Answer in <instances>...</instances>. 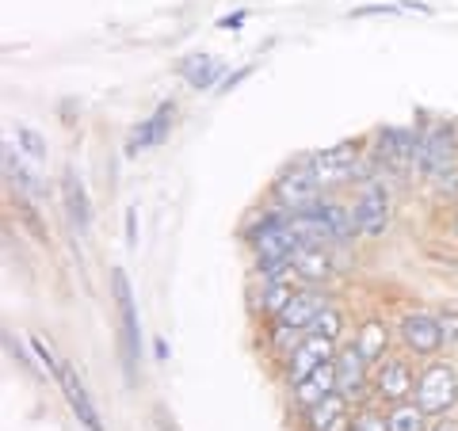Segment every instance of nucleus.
I'll return each mask as SVG.
<instances>
[{"mask_svg": "<svg viewBox=\"0 0 458 431\" xmlns=\"http://www.w3.org/2000/svg\"><path fill=\"white\" fill-rule=\"evenodd\" d=\"M252 77V65H245V69H237V73H229L225 80H222V92H229V89H237L241 80H249Z\"/></svg>", "mask_w": 458, "mask_h": 431, "instance_id": "obj_34", "label": "nucleus"}, {"mask_svg": "<svg viewBox=\"0 0 458 431\" xmlns=\"http://www.w3.org/2000/svg\"><path fill=\"white\" fill-rule=\"evenodd\" d=\"M428 431H458V420L447 412V416H432V424H428Z\"/></svg>", "mask_w": 458, "mask_h": 431, "instance_id": "obj_33", "label": "nucleus"}, {"mask_svg": "<svg viewBox=\"0 0 458 431\" xmlns=\"http://www.w3.org/2000/svg\"><path fill=\"white\" fill-rule=\"evenodd\" d=\"M344 325H348V321H344V313H340V306H328V309L321 313V317H318V321H313V325H310V333H318V336H325V340H333V343H340V340H344Z\"/></svg>", "mask_w": 458, "mask_h": 431, "instance_id": "obj_26", "label": "nucleus"}, {"mask_svg": "<svg viewBox=\"0 0 458 431\" xmlns=\"http://www.w3.org/2000/svg\"><path fill=\"white\" fill-rule=\"evenodd\" d=\"M318 214L325 218V225L333 229L336 249H348V244L360 237V225H355V210H352V203H344L340 195H325L321 203H318Z\"/></svg>", "mask_w": 458, "mask_h": 431, "instance_id": "obj_21", "label": "nucleus"}, {"mask_svg": "<svg viewBox=\"0 0 458 431\" xmlns=\"http://www.w3.org/2000/svg\"><path fill=\"white\" fill-rule=\"evenodd\" d=\"M394 333H397L401 351L412 355V359H436L443 348H447L439 317L432 309H405L401 321L394 325Z\"/></svg>", "mask_w": 458, "mask_h": 431, "instance_id": "obj_8", "label": "nucleus"}, {"mask_svg": "<svg viewBox=\"0 0 458 431\" xmlns=\"http://www.w3.org/2000/svg\"><path fill=\"white\" fill-rule=\"evenodd\" d=\"M432 416H428L417 401H397V405H386V427L390 431H428Z\"/></svg>", "mask_w": 458, "mask_h": 431, "instance_id": "obj_24", "label": "nucleus"}, {"mask_svg": "<svg viewBox=\"0 0 458 431\" xmlns=\"http://www.w3.org/2000/svg\"><path fill=\"white\" fill-rule=\"evenodd\" d=\"M352 210H355V225H360V237L363 241H382L394 225V191H390V180L375 176L355 188L352 199Z\"/></svg>", "mask_w": 458, "mask_h": 431, "instance_id": "obj_5", "label": "nucleus"}, {"mask_svg": "<svg viewBox=\"0 0 458 431\" xmlns=\"http://www.w3.org/2000/svg\"><path fill=\"white\" fill-rule=\"evenodd\" d=\"M153 355L165 363V359H168V343H165V340H157V343H153Z\"/></svg>", "mask_w": 458, "mask_h": 431, "instance_id": "obj_35", "label": "nucleus"}, {"mask_svg": "<svg viewBox=\"0 0 458 431\" xmlns=\"http://www.w3.org/2000/svg\"><path fill=\"white\" fill-rule=\"evenodd\" d=\"M286 390H291V409L294 412L313 409L321 397L336 393V359H328V363H321L313 375H306L302 382H294V385H286Z\"/></svg>", "mask_w": 458, "mask_h": 431, "instance_id": "obj_18", "label": "nucleus"}, {"mask_svg": "<svg viewBox=\"0 0 458 431\" xmlns=\"http://www.w3.org/2000/svg\"><path fill=\"white\" fill-rule=\"evenodd\" d=\"M62 199H65V214H69L73 233L89 237V229H92V203H89V188H84V180L77 176L73 168H65V176H62Z\"/></svg>", "mask_w": 458, "mask_h": 431, "instance_id": "obj_20", "label": "nucleus"}, {"mask_svg": "<svg viewBox=\"0 0 458 431\" xmlns=\"http://www.w3.org/2000/svg\"><path fill=\"white\" fill-rule=\"evenodd\" d=\"M367 153H370V161H375L378 176H386V180L417 176V156H420L417 123L412 126H394V123L375 126L370 138H367Z\"/></svg>", "mask_w": 458, "mask_h": 431, "instance_id": "obj_2", "label": "nucleus"}, {"mask_svg": "<svg viewBox=\"0 0 458 431\" xmlns=\"http://www.w3.org/2000/svg\"><path fill=\"white\" fill-rule=\"evenodd\" d=\"M172 119H176V104L165 99V104L149 114V119H141L134 131H131V138H126V156H138V153H146V149L165 146L168 134H172Z\"/></svg>", "mask_w": 458, "mask_h": 431, "instance_id": "obj_14", "label": "nucleus"}, {"mask_svg": "<svg viewBox=\"0 0 458 431\" xmlns=\"http://www.w3.org/2000/svg\"><path fill=\"white\" fill-rule=\"evenodd\" d=\"M352 431H390L386 427V405L370 401V405H360L352 416Z\"/></svg>", "mask_w": 458, "mask_h": 431, "instance_id": "obj_25", "label": "nucleus"}, {"mask_svg": "<svg viewBox=\"0 0 458 431\" xmlns=\"http://www.w3.org/2000/svg\"><path fill=\"white\" fill-rule=\"evenodd\" d=\"M428 191H432L436 203H443V207H458V168L443 172L439 180H432V183H428Z\"/></svg>", "mask_w": 458, "mask_h": 431, "instance_id": "obj_28", "label": "nucleus"}, {"mask_svg": "<svg viewBox=\"0 0 458 431\" xmlns=\"http://www.w3.org/2000/svg\"><path fill=\"white\" fill-rule=\"evenodd\" d=\"M420 156H417V180L432 183L443 172L458 168V123L454 119H428L420 114Z\"/></svg>", "mask_w": 458, "mask_h": 431, "instance_id": "obj_3", "label": "nucleus"}, {"mask_svg": "<svg viewBox=\"0 0 458 431\" xmlns=\"http://www.w3.org/2000/svg\"><path fill=\"white\" fill-rule=\"evenodd\" d=\"M328 191L321 188V180L313 176V168L306 165V156H298L294 165H286L276 180H271V188H267V199L276 207L283 210H291V214H302V210H313L321 203Z\"/></svg>", "mask_w": 458, "mask_h": 431, "instance_id": "obj_6", "label": "nucleus"}, {"mask_svg": "<svg viewBox=\"0 0 458 431\" xmlns=\"http://www.w3.org/2000/svg\"><path fill=\"white\" fill-rule=\"evenodd\" d=\"M16 141H20V149L31 156V161H47V138H42L35 126H27V123H16Z\"/></svg>", "mask_w": 458, "mask_h": 431, "instance_id": "obj_27", "label": "nucleus"}, {"mask_svg": "<svg viewBox=\"0 0 458 431\" xmlns=\"http://www.w3.org/2000/svg\"><path fill=\"white\" fill-rule=\"evenodd\" d=\"M54 382L62 385V393H65L69 409H73V416H77V424H81V427L104 431L99 409L92 405V397H89V390H84V382H81V375H77V367H73V363H62V370H57V378H54Z\"/></svg>", "mask_w": 458, "mask_h": 431, "instance_id": "obj_17", "label": "nucleus"}, {"mask_svg": "<svg viewBox=\"0 0 458 431\" xmlns=\"http://www.w3.org/2000/svg\"><path fill=\"white\" fill-rule=\"evenodd\" d=\"M370 378H375V367H370L352 343H344V348L336 351V393L348 397L355 409L370 405V401H375V385H370Z\"/></svg>", "mask_w": 458, "mask_h": 431, "instance_id": "obj_10", "label": "nucleus"}, {"mask_svg": "<svg viewBox=\"0 0 458 431\" xmlns=\"http://www.w3.org/2000/svg\"><path fill=\"white\" fill-rule=\"evenodd\" d=\"M294 283L298 286H333L336 283V249L328 244H302L294 252Z\"/></svg>", "mask_w": 458, "mask_h": 431, "instance_id": "obj_12", "label": "nucleus"}, {"mask_svg": "<svg viewBox=\"0 0 458 431\" xmlns=\"http://www.w3.org/2000/svg\"><path fill=\"white\" fill-rule=\"evenodd\" d=\"M310 336V328H298V325H286V321H264L260 325V351L267 355V363H283V359H291L294 348Z\"/></svg>", "mask_w": 458, "mask_h": 431, "instance_id": "obj_19", "label": "nucleus"}, {"mask_svg": "<svg viewBox=\"0 0 458 431\" xmlns=\"http://www.w3.org/2000/svg\"><path fill=\"white\" fill-rule=\"evenodd\" d=\"M401 12L405 8H401V0H397V4H360V8H352L348 16L352 20H367V16H401Z\"/></svg>", "mask_w": 458, "mask_h": 431, "instance_id": "obj_30", "label": "nucleus"}, {"mask_svg": "<svg viewBox=\"0 0 458 431\" xmlns=\"http://www.w3.org/2000/svg\"><path fill=\"white\" fill-rule=\"evenodd\" d=\"M111 298L119 309V343H123V367H126V382H138V355H141V321H138V301L131 291L123 267H111Z\"/></svg>", "mask_w": 458, "mask_h": 431, "instance_id": "obj_7", "label": "nucleus"}, {"mask_svg": "<svg viewBox=\"0 0 458 431\" xmlns=\"http://www.w3.org/2000/svg\"><path fill=\"white\" fill-rule=\"evenodd\" d=\"M355 405L344 393L321 397L313 409L298 412V431H352Z\"/></svg>", "mask_w": 458, "mask_h": 431, "instance_id": "obj_13", "label": "nucleus"}, {"mask_svg": "<svg viewBox=\"0 0 458 431\" xmlns=\"http://www.w3.org/2000/svg\"><path fill=\"white\" fill-rule=\"evenodd\" d=\"M328 306H336V298H333L328 286H298V291L291 294V301H286V309L279 313V321L298 325V328H310Z\"/></svg>", "mask_w": 458, "mask_h": 431, "instance_id": "obj_15", "label": "nucleus"}, {"mask_svg": "<svg viewBox=\"0 0 458 431\" xmlns=\"http://www.w3.org/2000/svg\"><path fill=\"white\" fill-rule=\"evenodd\" d=\"M336 351H340V343L325 340V336H318V333H310V336L294 348V355H291V359H283V363H279V382H283V385L302 382V378H306V375H313V370H318L321 363H328V359H336Z\"/></svg>", "mask_w": 458, "mask_h": 431, "instance_id": "obj_11", "label": "nucleus"}, {"mask_svg": "<svg viewBox=\"0 0 458 431\" xmlns=\"http://www.w3.org/2000/svg\"><path fill=\"white\" fill-rule=\"evenodd\" d=\"M454 229H458V222H454Z\"/></svg>", "mask_w": 458, "mask_h": 431, "instance_id": "obj_36", "label": "nucleus"}, {"mask_svg": "<svg viewBox=\"0 0 458 431\" xmlns=\"http://www.w3.org/2000/svg\"><path fill=\"white\" fill-rule=\"evenodd\" d=\"M417 375L420 367H412V355H386L382 363H375V378H370V385H375V401L378 405H397V401H409L412 390H417Z\"/></svg>", "mask_w": 458, "mask_h": 431, "instance_id": "obj_9", "label": "nucleus"}, {"mask_svg": "<svg viewBox=\"0 0 458 431\" xmlns=\"http://www.w3.org/2000/svg\"><path fill=\"white\" fill-rule=\"evenodd\" d=\"M294 291H298L294 279H286V283H260V291H252V313L260 321H276L279 313L286 309V301H291Z\"/></svg>", "mask_w": 458, "mask_h": 431, "instance_id": "obj_23", "label": "nucleus"}, {"mask_svg": "<svg viewBox=\"0 0 458 431\" xmlns=\"http://www.w3.org/2000/svg\"><path fill=\"white\" fill-rule=\"evenodd\" d=\"M245 20H249V12H233V16H222L218 27H222V31H241V27H245Z\"/></svg>", "mask_w": 458, "mask_h": 431, "instance_id": "obj_32", "label": "nucleus"}, {"mask_svg": "<svg viewBox=\"0 0 458 431\" xmlns=\"http://www.w3.org/2000/svg\"><path fill=\"white\" fill-rule=\"evenodd\" d=\"M306 165L313 168V176L321 180V188L328 195H336L344 188H360V183L378 176V168L370 161L363 141H336V146L313 149V153H306Z\"/></svg>", "mask_w": 458, "mask_h": 431, "instance_id": "obj_1", "label": "nucleus"}, {"mask_svg": "<svg viewBox=\"0 0 458 431\" xmlns=\"http://www.w3.org/2000/svg\"><path fill=\"white\" fill-rule=\"evenodd\" d=\"M176 73L183 77V84H188V89L207 92V89H214V84L222 80L225 65H222L214 54H191V57H183V62L176 65Z\"/></svg>", "mask_w": 458, "mask_h": 431, "instance_id": "obj_22", "label": "nucleus"}, {"mask_svg": "<svg viewBox=\"0 0 458 431\" xmlns=\"http://www.w3.org/2000/svg\"><path fill=\"white\" fill-rule=\"evenodd\" d=\"M412 401H417L428 416H447L458 409V367L451 359H439V355L424 359Z\"/></svg>", "mask_w": 458, "mask_h": 431, "instance_id": "obj_4", "label": "nucleus"}, {"mask_svg": "<svg viewBox=\"0 0 458 431\" xmlns=\"http://www.w3.org/2000/svg\"><path fill=\"white\" fill-rule=\"evenodd\" d=\"M436 317H439V328H443L447 348H458V306H439Z\"/></svg>", "mask_w": 458, "mask_h": 431, "instance_id": "obj_29", "label": "nucleus"}, {"mask_svg": "<svg viewBox=\"0 0 458 431\" xmlns=\"http://www.w3.org/2000/svg\"><path fill=\"white\" fill-rule=\"evenodd\" d=\"M126 249H138V207L126 210Z\"/></svg>", "mask_w": 458, "mask_h": 431, "instance_id": "obj_31", "label": "nucleus"}, {"mask_svg": "<svg viewBox=\"0 0 458 431\" xmlns=\"http://www.w3.org/2000/svg\"><path fill=\"white\" fill-rule=\"evenodd\" d=\"M394 343H397L394 325L382 321V317H363L360 325H355V333H352V348L360 351L370 367L382 363V359L394 351Z\"/></svg>", "mask_w": 458, "mask_h": 431, "instance_id": "obj_16", "label": "nucleus"}]
</instances>
